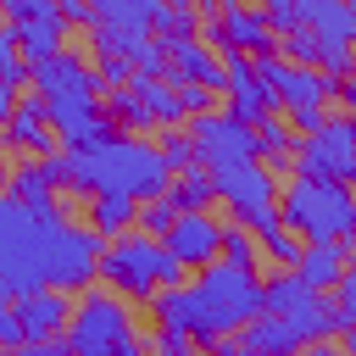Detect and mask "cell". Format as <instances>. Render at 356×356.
<instances>
[{"mask_svg": "<svg viewBox=\"0 0 356 356\" xmlns=\"http://www.w3.org/2000/svg\"><path fill=\"white\" fill-rule=\"evenodd\" d=\"M172 184V167L161 156V145L117 128L111 139L100 145H83V150H61V189H78V195H134V200H156L167 195Z\"/></svg>", "mask_w": 356, "mask_h": 356, "instance_id": "6da1fadb", "label": "cell"}, {"mask_svg": "<svg viewBox=\"0 0 356 356\" xmlns=\"http://www.w3.org/2000/svg\"><path fill=\"white\" fill-rule=\"evenodd\" d=\"M189 300H195V345H200V356H206V345H211V339L239 334V328L261 312V273L217 256L211 267H200V273H195Z\"/></svg>", "mask_w": 356, "mask_h": 356, "instance_id": "7a4b0ae2", "label": "cell"}, {"mask_svg": "<svg viewBox=\"0 0 356 356\" xmlns=\"http://www.w3.org/2000/svg\"><path fill=\"white\" fill-rule=\"evenodd\" d=\"M67 350L72 356H150L145 334L134 328V300H122L111 284H89L72 295Z\"/></svg>", "mask_w": 356, "mask_h": 356, "instance_id": "3957f363", "label": "cell"}, {"mask_svg": "<svg viewBox=\"0 0 356 356\" xmlns=\"http://www.w3.org/2000/svg\"><path fill=\"white\" fill-rule=\"evenodd\" d=\"M61 222H72V217H61ZM61 222L39 217L11 189L0 195V295L6 300L44 289V261H50V239H56Z\"/></svg>", "mask_w": 356, "mask_h": 356, "instance_id": "277c9868", "label": "cell"}, {"mask_svg": "<svg viewBox=\"0 0 356 356\" xmlns=\"http://www.w3.org/2000/svg\"><path fill=\"white\" fill-rule=\"evenodd\" d=\"M100 284H111L134 306H150V295L161 284H184V267L167 256V245L156 234L128 228V234L106 239V250H100Z\"/></svg>", "mask_w": 356, "mask_h": 356, "instance_id": "5b68a950", "label": "cell"}, {"mask_svg": "<svg viewBox=\"0 0 356 356\" xmlns=\"http://www.w3.org/2000/svg\"><path fill=\"white\" fill-rule=\"evenodd\" d=\"M350 211H356V189L339 184V178L295 172V178H284V189H278V217H284L300 239H345Z\"/></svg>", "mask_w": 356, "mask_h": 356, "instance_id": "8992f818", "label": "cell"}, {"mask_svg": "<svg viewBox=\"0 0 356 356\" xmlns=\"http://www.w3.org/2000/svg\"><path fill=\"white\" fill-rule=\"evenodd\" d=\"M261 312H278V317L300 334V345H306V339H339V328H345L334 295H328V289H312L295 267H278V273L261 278Z\"/></svg>", "mask_w": 356, "mask_h": 356, "instance_id": "52a82bcc", "label": "cell"}, {"mask_svg": "<svg viewBox=\"0 0 356 356\" xmlns=\"http://www.w3.org/2000/svg\"><path fill=\"white\" fill-rule=\"evenodd\" d=\"M211 184H217V200L261 239L267 228H278L284 217H278V178H273V167L261 161V156H250V161H228V167H211Z\"/></svg>", "mask_w": 356, "mask_h": 356, "instance_id": "ba28073f", "label": "cell"}, {"mask_svg": "<svg viewBox=\"0 0 356 356\" xmlns=\"http://www.w3.org/2000/svg\"><path fill=\"white\" fill-rule=\"evenodd\" d=\"M106 111L128 134H139V128H184L189 122V111L178 106V89L167 78H150V72H134V83L106 89Z\"/></svg>", "mask_w": 356, "mask_h": 356, "instance_id": "9c48e42d", "label": "cell"}, {"mask_svg": "<svg viewBox=\"0 0 356 356\" xmlns=\"http://www.w3.org/2000/svg\"><path fill=\"white\" fill-rule=\"evenodd\" d=\"M295 172L339 178V184L356 189V111H328L317 134H300V145H295Z\"/></svg>", "mask_w": 356, "mask_h": 356, "instance_id": "30bf717a", "label": "cell"}, {"mask_svg": "<svg viewBox=\"0 0 356 356\" xmlns=\"http://www.w3.org/2000/svg\"><path fill=\"white\" fill-rule=\"evenodd\" d=\"M184 128H189L195 156H200V167H206V172H211V167H228V161H250V156H256V128H250V122H239L228 106L195 111Z\"/></svg>", "mask_w": 356, "mask_h": 356, "instance_id": "8fae6325", "label": "cell"}, {"mask_svg": "<svg viewBox=\"0 0 356 356\" xmlns=\"http://www.w3.org/2000/svg\"><path fill=\"white\" fill-rule=\"evenodd\" d=\"M200 39L217 50V56H261V50H278L273 44V28L261 17V6H245V0H222L217 17H200Z\"/></svg>", "mask_w": 356, "mask_h": 356, "instance_id": "7c38bea8", "label": "cell"}, {"mask_svg": "<svg viewBox=\"0 0 356 356\" xmlns=\"http://www.w3.org/2000/svg\"><path fill=\"white\" fill-rule=\"evenodd\" d=\"M256 72H261V83L278 95L284 111H289V106H328V100H334V78H328L323 67L289 61L284 50H261V56H256Z\"/></svg>", "mask_w": 356, "mask_h": 356, "instance_id": "4fadbf2b", "label": "cell"}, {"mask_svg": "<svg viewBox=\"0 0 356 356\" xmlns=\"http://www.w3.org/2000/svg\"><path fill=\"white\" fill-rule=\"evenodd\" d=\"M28 89H39L44 100H106V83L95 72V61L61 50L50 61H33L28 67Z\"/></svg>", "mask_w": 356, "mask_h": 356, "instance_id": "5bb4252c", "label": "cell"}, {"mask_svg": "<svg viewBox=\"0 0 356 356\" xmlns=\"http://www.w3.org/2000/svg\"><path fill=\"white\" fill-rule=\"evenodd\" d=\"M161 245L184 273H200V267H211L222 256V222L211 211H178L172 228L161 234Z\"/></svg>", "mask_w": 356, "mask_h": 356, "instance_id": "9a60e30c", "label": "cell"}, {"mask_svg": "<svg viewBox=\"0 0 356 356\" xmlns=\"http://www.w3.org/2000/svg\"><path fill=\"white\" fill-rule=\"evenodd\" d=\"M222 100H228V111L239 117V122H261V117H273V111H284L278 106V95L261 83V72H256V56H222Z\"/></svg>", "mask_w": 356, "mask_h": 356, "instance_id": "2e32d148", "label": "cell"}, {"mask_svg": "<svg viewBox=\"0 0 356 356\" xmlns=\"http://www.w3.org/2000/svg\"><path fill=\"white\" fill-rule=\"evenodd\" d=\"M56 189H61V156H22L11 167V195L22 206H33L39 217H50V222L67 217V206L56 200Z\"/></svg>", "mask_w": 356, "mask_h": 356, "instance_id": "e0dca14e", "label": "cell"}, {"mask_svg": "<svg viewBox=\"0 0 356 356\" xmlns=\"http://www.w3.org/2000/svg\"><path fill=\"white\" fill-rule=\"evenodd\" d=\"M0 145H17V150H28V156H50L56 128H50V106H44L39 89H22V95H17L11 117L0 122Z\"/></svg>", "mask_w": 356, "mask_h": 356, "instance_id": "ac0fdd59", "label": "cell"}, {"mask_svg": "<svg viewBox=\"0 0 356 356\" xmlns=\"http://www.w3.org/2000/svg\"><path fill=\"white\" fill-rule=\"evenodd\" d=\"M17 317H22L28 339L67 334V323H72V295H67V289H56V284H44V289H28V295H17Z\"/></svg>", "mask_w": 356, "mask_h": 356, "instance_id": "d6986e66", "label": "cell"}, {"mask_svg": "<svg viewBox=\"0 0 356 356\" xmlns=\"http://www.w3.org/2000/svg\"><path fill=\"white\" fill-rule=\"evenodd\" d=\"M167 78H189L206 89H222V56L195 33V39H167Z\"/></svg>", "mask_w": 356, "mask_h": 356, "instance_id": "ffe728a7", "label": "cell"}, {"mask_svg": "<svg viewBox=\"0 0 356 356\" xmlns=\"http://www.w3.org/2000/svg\"><path fill=\"white\" fill-rule=\"evenodd\" d=\"M345 267H350V245H345V239H306V250L295 256V273H300L312 289H328V295H334V284L345 278Z\"/></svg>", "mask_w": 356, "mask_h": 356, "instance_id": "44dd1931", "label": "cell"}, {"mask_svg": "<svg viewBox=\"0 0 356 356\" xmlns=\"http://www.w3.org/2000/svg\"><path fill=\"white\" fill-rule=\"evenodd\" d=\"M17 39H22V56H28V61H50V56L67 50V22H61V11L22 17V22H17Z\"/></svg>", "mask_w": 356, "mask_h": 356, "instance_id": "7402d4cb", "label": "cell"}, {"mask_svg": "<svg viewBox=\"0 0 356 356\" xmlns=\"http://www.w3.org/2000/svg\"><path fill=\"white\" fill-rule=\"evenodd\" d=\"M239 339H245L256 356H295V350H300V334H295L278 312H256V317L239 328Z\"/></svg>", "mask_w": 356, "mask_h": 356, "instance_id": "603a6c76", "label": "cell"}, {"mask_svg": "<svg viewBox=\"0 0 356 356\" xmlns=\"http://www.w3.org/2000/svg\"><path fill=\"white\" fill-rule=\"evenodd\" d=\"M300 22L323 33V44H356V17L345 0H300Z\"/></svg>", "mask_w": 356, "mask_h": 356, "instance_id": "cb8c5ba5", "label": "cell"}, {"mask_svg": "<svg viewBox=\"0 0 356 356\" xmlns=\"http://www.w3.org/2000/svg\"><path fill=\"white\" fill-rule=\"evenodd\" d=\"M89 228L100 239H117V234L139 228V200L134 195H89Z\"/></svg>", "mask_w": 356, "mask_h": 356, "instance_id": "d4e9b609", "label": "cell"}, {"mask_svg": "<svg viewBox=\"0 0 356 356\" xmlns=\"http://www.w3.org/2000/svg\"><path fill=\"white\" fill-rule=\"evenodd\" d=\"M295 145H300V134L289 128L284 111H273V117L256 122V156H261L267 167H295Z\"/></svg>", "mask_w": 356, "mask_h": 356, "instance_id": "484cf974", "label": "cell"}, {"mask_svg": "<svg viewBox=\"0 0 356 356\" xmlns=\"http://www.w3.org/2000/svg\"><path fill=\"white\" fill-rule=\"evenodd\" d=\"M150 312H156V328H178L195 339V300H189V284H161L150 295Z\"/></svg>", "mask_w": 356, "mask_h": 356, "instance_id": "4316f807", "label": "cell"}, {"mask_svg": "<svg viewBox=\"0 0 356 356\" xmlns=\"http://www.w3.org/2000/svg\"><path fill=\"white\" fill-rule=\"evenodd\" d=\"M167 200H172L178 211H211V200H217V184H211V172H206V167H184V172H172V184H167Z\"/></svg>", "mask_w": 356, "mask_h": 356, "instance_id": "83f0119b", "label": "cell"}, {"mask_svg": "<svg viewBox=\"0 0 356 356\" xmlns=\"http://www.w3.org/2000/svg\"><path fill=\"white\" fill-rule=\"evenodd\" d=\"M95 6V22H128V28H150L156 33V17L167 0H89Z\"/></svg>", "mask_w": 356, "mask_h": 356, "instance_id": "f1b7e54d", "label": "cell"}, {"mask_svg": "<svg viewBox=\"0 0 356 356\" xmlns=\"http://www.w3.org/2000/svg\"><path fill=\"white\" fill-rule=\"evenodd\" d=\"M145 39H150V28H128V22H95L89 28V50H122V56H134Z\"/></svg>", "mask_w": 356, "mask_h": 356, "instance_id": "f546056e", "label": "cell"}, {"mask_svg": "<svg viewBox=\"0 0 356 356\" xmlns=\"http://www.w3.org/2000/svg\"><path fill=\"white\" fill-rule=\"evenodd\" d=\"M28 56H22V39H17V22H0V78L11 89H28Z\"/></svg>", "mask_w": 356, "mask_h": 356, "instance_id": "4dcf8cb0", "label": "cell"}, {"mask_svg": "<svg viewBox=\"0 0 356 356\" xmlns=\"http://www.w3.org/2000/svg\"><path fill=\"white\" fill-rule=\"evenodd\" d=\"M222 261H239V267H261V239L234 217L222 222Z\"/></svg>", "mask_w": 356, "mask_h": 356, "instance_id": "1f68e13d", "label": "cell"}, {"mask_svg": "<svg viewBox=\"0 0 356 356\" xmlns=\"http://www.w3.org/2000/svg\"><path fill=\"white\" fill-rule=\"evenodd\" d=\"M300 250H306V239H300L289 222H278V228H267V234H261V256H267L273 267H295V256H300Z\"/></svg>", "mask_w": 356, "mask_h": 356, "instance_id": "d6a6232c", "label": "cell"}, {"mask_svg": "<svg viewBox=\"0 0 356 356\" xmlns=\"http://www.w3.org/2000/svg\"><path fill=\"white\" fill-rule=\"evenodd\" d=\"M195 33H200V11L195 6H161L156 39H195Z\"/></svg>", "mask_w": 356, "mask_h": 356, "instance_id": "836d02e7", "label": "cell"}, {"mask_svg": "<svg viewBox=\"0 0 356 356\" xmlns=\"http://www.w3.org/2000/svg\"><path fill=\"white\" fill-rule=\"evenodd\" d=\"M278 44H284V56H289V61H300V67H317V61H323V50H328V44H323V33H312V28H295V33H284Z\"/></svg>", "mask_w": 356, "mask_h": 356, "instance_id": "e575fe53", "label": "cell"}, {"mask_svg": "<svg viewBox=\"0 0 356 356\" xmlns=\"http://www.w3.org/2000/svg\"><path fill=\"white\" fill-rule=\"evenodd\" d=\"M161 156H167V167H172V172H184V167H200L189 128H167V134H161Z\"/></svg>", "mask_w": 356, "mask_h": 356, "instance_id": "d590c367", "label": "cell"}, {"mask_svg": "<svg viewBox=\"0 0 356 356\" xmlns=\"http://www.w3.org/2000/svg\"><path fill=\"white\" fill-rule=\"evenodd\" d=\"M95 72H100V83H106V89L134 83V61H128L122 50H95Z\"/></svg>", "mask_w": 356, "mask_h": 356, "instance_id": "8d00e7d4", "label": "cell"}, {"mask_svg": "<svg viewBox=\"0 0 356 356\" xmlns=\"http://www.w3.org/2000/svg\"><path fill=\"white\" fill-rule=\"evenodd\" d=\"M261 17H267V28H273V39L306 28V22H300V0H261Z\"/></svg>", "mask_w": 356, "mask_h": 356, "instance_id": "74e56055", "label": "cell"}, {"mask_svg": "<svg viewBox=\"0 0 356 356\" xmlns=\"http://www.w3.org/2000/svg\"><path fill=\"white\" fill-rule=\"evenodd\" d=\"M172 217H178V206H172L167 195H156V200H139V228H145V234H156V239H161V234L172 228Z\"/></svg>", "mask_w": 356, "mask_h": 356, "instance_id": "f35d334b", "label": "cell"}, {"mask_svg": "<svg viewBox=\"0 0 356 356\" xmlns=\"http://www.w3.org/2000/svg\"><path fill=\"white\" fill-rule=\"evenodd\" d=\"M172 89H178V106L195 117V111H211L217 106V89H206V83H189V78H167Z\"/></svg>", "mask_w": 356, "mask_h": 356, "instance_id": "ab89813d", "label": "cell"}, {"mask_svg": "<svg viewBox=\"0 0 356 356\" xmlns=\"http://www.w3.org/2000/svg\"><path fill=\"white\" fill-rule=\"evenodd\" d=\"M334 306H339V323H345V328H356V250H350L345 278L334 284Z\"/></svg>", "mask_w": 356, "mask_h": 356, "instance_id": "60d3db41", "label": "cell"}, {"mask_svg": "<svg viewBox=\"0 0 356 356\" xmlns=\"http://www.w3.org/2000/svg\"><path fill=\"white\" fill-rule=\"evenodd\" d=\"M150 350H156V356H200V345H195L189 334H178V328H156Z\"/></svg>", "mask_w": 356, "mask_h": 356, "instance_id": "b9f144b4", "label": "cell"}, {"mask_svg": "<svg viewBox=\"0 0 356 356\" xmlns=\"http://www.w3.org/2000/svg\"><path fill=\"white\" fill-rule=\"evenodd\" d=\"M284 117H289V128H295V134H317V128H323V117H328V106H289Z\"/></svg>", "mask_w": 356, "mask_h": 356, "instance_id": "7bdbcfd3", "label": "cell"}, {"mask_svg": "<svg viewBox=\"0 0 356 356\" xmlns=\"http://www.w3.org/2000/svg\"><path fill=\"white\" fill-rule=\"evenodd\" d=\"M56 11H61L67 28H83V33L95 28V6H89V0H56Z\"/></svg>", "mask_w": 356, "mask_h": 356, "instance_id": "ee69618b", "label": "cell"}, {"mask_svg": "<svg viewBox=\"0 0 356 356\" xmlns=\"http://www.w3.org/2000/svg\"><path fill=\"white\" fill-rule=\"evenodd\" d=\"M17 356H72L67 350V334H50V339H22V345H11Z\"/></svg>", "mask_w": 356, "mask_h": 356, "instance_id": "f6af8a7d", "label": "cell"}, {"mask_svg": "<svg viewBox=\"0 0 356 356\" xmlns=\"http://www.w3.org/2000/svg\"><path fill=\"white\" fill-rule=\"evenodd\" d=\"M6 22H22V17H39V11H56V0H0Z\"/></svg>", "mask_w": 356, "mask_h": 356, "instance_id": "bcb514c9", "label": "cell"}, {"mask_svg": "<svg viewBox=\"0 0 356 356\" xmlns=\"http://www.w3.org/2000/svg\"><path fill=\"white\" fill-rule=\"evenodd\" d=\"M206 356H256V350H250L239 334H222V339H211V345H206Z\"/></svg>", "mask_w": 356, "mask_h": 356, "instance_id": "7dc6e473", "label": "cell"}, {"mask_svg": "<svg viewBox=\"0 0 356 356\" xmlns=\"http://www.w3.org/2000/svg\"><path fill=\"white\" fill-rule=\"evenodd\" d=\"M295 356H345V345H339V339H306Z\"/></svg>", "mask_w": 356, "mask_h": 356, "instance_id": "c3c4849f", "label": "cell"}, {"mask_svg": "<svg viewBox=\"0 0 356 356\" xmlns=\"http://www.w3.org/2000/svg\"><path fill=\"white\" fill-rule=\"evenodd\" d=\"M334 100H339L345 111H356V72H350V78H334Z\"/></svg>", "mask_w": 356, "mask_h": 356, "instance_id": "681fc988", "label": "cell"}, {"mask_svg": "<svg viewBox=\"0 0 356 356\" xmlns=\"http://www.w3.org/2000/svg\"><path fill=\"white\" fill-rule=\"evenodd\" d=\"M11 106H17V89H11V83H6V78H0V122H6V117H11Z\"/></svg>", "mask_w": 356, "mask_h": 356, "instance_id": "f907efd6", "label": "cell"}, {"mask_svg": "<svg viewBox=\"0 0 356 356\" xmlns=\"http://www.w3.org/2000/svg\"><path fill=\"white\" fill-rule=\"evenodd\" d=\"M11 189V161H6V150H0V195Z\"/></svg>", "mask_w": 356, "mask_h": 356, "instance_id": "816d5d0a", "label": "cell"}, {"mask_svg": "<svg viewBox=\"0 0 356 356\" xmlns=\"http://www.w3.org/2000/svg\"><path fill=\"white\" fill-rule=\"evenodd\" d=\"M345 245L356 250V211H350V228H345Z\"/></svg>", "mask_w": 356, "mask_h": 356, "instance_id": "f5cc1de1", "label": "cell"}, {"mask_svg": "<svg viewBox=\"0 0 356 356\" xmlns=\"http://www.w3.org/2000/svg\"><path fill=\"white\" fill-rule=\"evenodd\" d=\"M167 6H195V0H167Z\"/></svg>", "mask_w": 356, "mask_h": 356, "instance_id": "db71d44e", "label": "cell"}, {"mask_svg": "<svg viewBox=\"0 0 356 356\" xmlns=\"http://www.w3.org/2000/svg\"><path fill=\"white\" fill-rule=\"evenodd\" d=\"M0 22H6V11H0Z\"/></svg>", "mask_w": 356, "mask_h": 356, "instance_id": "11a10c76", "label": "cell"}, {"mask_svg": "<svg viewBox=\"0 0 356 356\" xmlns=\"http://www.w3.org/2000/svg\"><path fill=\"white\" fill-rule=\"evenodd\" d=\"M150 356H156V350H150Z\"/></svg>", "mask_w": 356, "mask_h": 356, "instance_id": "9f6ffc18", "label": "cell"}]
</instances>
